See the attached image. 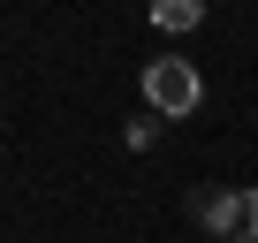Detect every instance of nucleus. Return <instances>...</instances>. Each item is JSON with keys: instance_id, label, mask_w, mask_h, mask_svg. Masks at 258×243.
I'll use <instances>...</instances> for the list:
<instances>
[{"instance_id": "7ed1b4c3", "label": "nucleus", "mask_w": 258, "mask_h": 243, "mask_svg": "<svg viewBox=\"0 0 258 243\" xmlns=\"http://www.w3.org/2000/svg\"><path fill=\"white\" fill-rule=\"evenodd\" d=\"M152 23H160V31H198V23H205V8H198V0H160Z\"/></svg>"}, {"instance_id": "20e7f679", "label": "nucleus", "mask_w": 258, "mask_h": 243, "mask_svg": "<svg viewBox=\"0 0 258 243\" xmlns=\"http://www.w3.org/2000/svg\"><path fill=\"white\" fill-rule=\"evenodd\" d=\"M235 243H258V228H243V235H235Z\"/></svg>"}, {"instance_id": "f03ea898", "label": "nucleus", "mask_w": 258, "mask_h": 243, "mask_svg": "<svg viewBox=\"0 0 258 243\" xmlns=\"http://www.w3.org/2000/svg\"><path fill=\"white\" fill-rule=\"evenodd\" d=\"M198 220L235 243L243 228H258V190H205V198H198Z\"/></svg>"}, {"instance_id": "f257e3e1", "label": "nucleus", "mask_w": 258, "mask_h": 243, "mask_svg": "<svg viewBox=\"0 0 258 243\" xmlns=\"http://www.w3.org/2000/svg\"><path fill=\"white\" fill-rule=\"evenodd\" d=\"M145 99H152V114H190V106L205 99V76H198L190 61L160 53V61L145 69Z\"/></svg>"}]
</instances>
